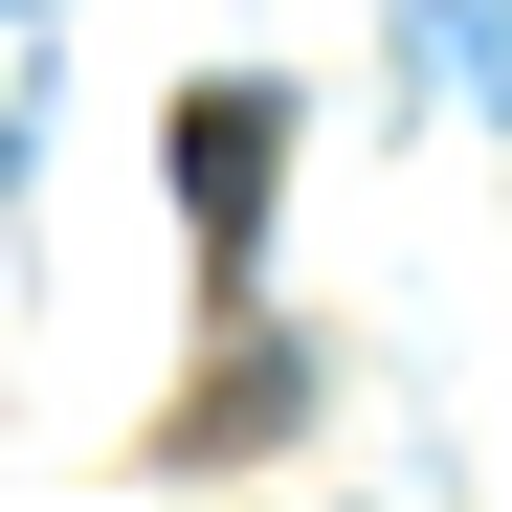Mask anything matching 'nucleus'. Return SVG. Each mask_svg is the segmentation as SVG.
<instances>
[{
    "mask_svg": "<svg viewBox=\"0 0 512 512\" xmlns=\"http://www.w3.org/2000/svg\"><path fill=\"white\" fill-rule=\"evenodd\" d=\"M268 156H290V90H201L179 112V201H201L223 268H245V223H268Z\"/></svg>",
    "mask_w": 512,
    "mask_h": 512,
    "instance_id": "1",
    "label": "nucleus"
}]
</instances>
